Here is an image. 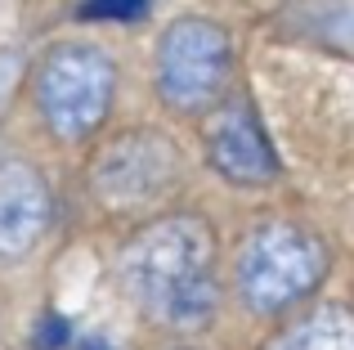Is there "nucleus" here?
<instances>
[{
    "label": "nucleus",
    "instance_id": "f03ea898",
    "mask_svg": "<svg viewBox=\"0 0 354 350\" xmlns=\"http://www.w3.org/2000/svg\"><path fill=\"white\" fill-rule=\"evenodd\" d=\"M189 180V158L180 140L162 126H121L99 135L86 162V189L104 216L117 220H148L162 216L171 198Z\"/></svg>",
    "mask_w": 354,
    "mask_h": 350
},
{
    "label": "nucleus",
    "instance_id": "423d86ee",
    "mask_svg": "<svg viewBox=\"0 0 354 350\" xmlns=\"http://www.w3.org/2000/svg\"><path fill=\"white\" fill-rule=\"evenodd\" d=\"M202 153H207V167L238 189H269L283 175L278 149L269 144L256 104L234 90L202 117Z\"/></svg>",
    "mask_w": 354,
    "mask_h": 350
},
{
    "label": "nucleus",
    "instance_id": "20e7f679",
    "mask_svg": "<svg viewBox=\"0 0 354 350\" xmlns=\"http://www.w3.org/2000/svg\"><path fill=\"white\" fill-rule=\"evenodd\" d=\"M234 86V41L211 18H175L153 50L157 104L175 117H207Z\"/></svg>",
    "mask_w": 354,
    "mask_h": 350
},
{
    "label": "nucleus",
    "instance_id": "7ed1b4c3",
    "mask_svg": "<svg viewBox=\"0 0 354 350\" xmlns=\"http://www.w3.org/2000/svg\"><path fill=\"white\" fill-rule=\"evenodd\" d=\"M32 104L59 144H90L104 135L117 104V63L95 41H59L32 72Z\"/></svg>",
    "mask_w": 354,
    "mask_h": 350
},
{
    "label": "nucleus",
    "instance_id": "39448f33",
    "mask_svg": "<svg viewBox=\"0 0 354 350\" xmlns=\"http://www.w3.org/2000/svg\"><path fill=\"white\" fill-rule=\"evenodd\" d=\"M328 274V247L301 225H260L238 252V297L256 315H283L301 306Z\"/></svg>",
    "mask_w": 354,
    "mask_h": 350
},
{
    "label": "nucleus",
    "instance_id": "6e6552de",
    "mask_svg": "<svg viewBox=\"0 0 354 350\" xmlns=\"http://www.w3.org/2000/svg\"><path fill=\"white\" fill-rule=\"evenodd\" d=\"M269 350H354V315L341 306L296 319Z\"/></svg>",
    "mask_w": 354,
    "mask_h": 350
},
{
    "label": "nucleus",
    "instance_id": "0eeeda50",
    "mask_svg": "<svg viewBox=\"0 0 354 350\" xmlns=\"http://www.w3.org/2000/svg\"><path fill=\"white\" fill-rule=\"evenodd\" d=\"M50 225V184L23 158H0V256L32 252Z\"/></svg>",
    "mask_w": 354,
    "mask_h": 350
},
{
    "label": "nucleus",
    "instance_id": "1a4fd4ad",
    "mask_svg": "<svg viewBox=\"0 0 354 350\" xmlns=\"http://www.w3.org/2000/svg\"><path fill=\"white\" fill-rule=\"evenodd\" d=\"M148 9V0H81V18H99V23H130Z\"/></svg>",
    "mask_w": 354,
    "mask_h": 350
},
{
    "label": "nucleus",
    "instance_id": "9d476101",
    "mask_svg": "<svg viewBox=\"0 0 354 350\" xmlns=\"http://www.w3.org/2000/svg\"><path fill=\"white\" fill-rule=\"evenodd\" d=\"M36 342H41V350H59L63 342H68V324H63V319H45Z\"/></svg>",
    "mask_w": 354,
    "mask_h": 350
},
{
    "label": "nucleus",
    "instance_id": "f257e3e1",
    "mask_svg": "<svg viewBox=\"0 0 354 350\" xmlns=\"http://www.w3.org/2000/svg\"><path fill=\"white\" fill-rule=\"evenodd\" d=\"M121 279L153 324L198 333L220 310L216 234L202 216H157L126 247Z\"/></svg>",
    "mask_w": 354,
    "mask_h": 350
}]
</instances>
